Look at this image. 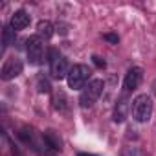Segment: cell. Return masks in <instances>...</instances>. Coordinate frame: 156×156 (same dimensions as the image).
<instances>
[{
	"mask_svg": "<svg viewBox=\"0 0 156 156\" xmlns=\"http://www.w3.org/2000/svg\"><path fill=\"white\" fill-rule=\"evenodd\" d=\"M44 143H46L50 149H53V151H61V149H62V147H61V140H59V136H57L53 130L44 132Z\"/></svg>",
	"mask_w": 156,
	"mask_h": 156,
	"instance_id": "7c38bea8",
	"label": "cell"
},
{
	"mask_svg": "<svg viewBox=\"0 0 156 156\" xmlns=\"http://www.w3.org/2000/svg\"><path fill=\"white\" fill-rule=\"evenodd\" d=\"M37 90H39L41 94H48V92L51 90V87H50V81H48V79H44L42 75H41L39 79H37Z\"/></svg>",
	"mask_w": 156,
	"mask_h": 156,
	"instance_id": "4fadbf2b",
	"label": "cell"
},
{
	"mask_svg": "<svg viewBox=\"0 0 156 156\" xmlns=\"http://www.w3.org/2000/svg\"><path fill=\"white\" fill-rule=\"evenodd\" d=\"M37 35L41 39H44V41L51 39V35H53V24L50 20H39V24H37Z\"/></svg>",
	"mask_w": 156,
	"mask_h": 156,
	"instance_id": "30bf717a",
	"label": "cell"
},
{
	"mask_svg": "<svg viewBox=\"0 0 156 156\" xmlns=\"http://www.w3.org/2000/svg\"><path fill=\"white\" fill-rule=\"evenodd\" d=\"M141 79H143V70H141L140 66H132V68L127 72L125 79H123V88H125V92H134V90L140 87Z\"/></svg>",
	"mask_w": 156,
	"mask_h": 156,
	"instance_id": "52a82bcc",
	"label": "cell"
},
{
	"mask_svg": "<svg viewBox=\"0 0 156 156\" xmlns=\"http://www.w3.org/2000/svg\"><path fill=\"white\" fill-rule=\"evenodd\" d=\"M152 110H154V103H152V98L149 94H140L132 99V105H130V112H132V118L134 121L138 123H147L152 116Z\"/></svg>",
	"mask_w": 156,
	"mask_h": 156,
	"instance_id": "6da1fadb",
	"label": "cell"
},
{
	"mask_svg": "<svg viewBox=\"0 0 156 156\" xmlns=\"http://www.w3.org/2000/svg\"><path fill=\"white\" fill-rule=\"evenodd\" d=\"M77 156H96V154H87V152H79Z\"/></svg>",
	"mask_w": 156,
	"mask_h": 156,
	"instance_id": "e0dca14e",
	"label": "cell"
},
{
	"mask_svg": "<svg viewBox=\"0 0 156 156\" xmlns=\"http://www.w3.org/2000/svg\"><path fill=\"white\" fill-rule=\"evenodd\" d=\"M48 62H50V73H51L53 79H59L61 81V79H66V77H68V72H70L68 61L64 59V55L59 50H55V48L50 50Z\"/></svg>",
	"mask_w": 156,
	"mask_h": 156,
	"instance_id": "3957f363",
	"label": "cell"
},
{
	"mask_svg": "<svg viewBox=\"0 0 156 156\" xmlns=\"http://www.w3.org/2000/svg\"><path fill=\"white\" fill-rule=\"evenodd\" d=\"M103 39H105V41H108V42H112V44H118V41H119V39H118V35H112V33H105V35H103Z\"/></svg>",
	"mask_w": 156,
	"mask_h": 156,
	"instance_id": "9a60e30c",
	"label": "cell"
},
{
	"mask_svg": "<svg viewBox=\"0 0 156 156\" xmlns=\"http://www.w3.org/2000/svg\"><path fill=\"white\" fill-rule=\"evenodd\" d=\"M103 88H105L103 79H94V81H90V83L81 90V96H79V105H81V108H90V107L101 98Z\"/></svg>",
	"mask_w": 156,
	"mask_h": 156,
	"instance_id": "277c9868",
	"label": "cell"
},
{
	"mask_svg": "<svg viewBox=\"0 0 156 156\" xmlns=\"http://www.w3.org/2000/svg\"><path fill=\"white\" fill-rule=\"evenodd\" d=\"M92 75V70L87 64H73L68 72L66 77V83L72 90H83L88 85V79Z\"/></svg>",
	"mask_w": 156,
	"mask_h": 156,
	"instance_id": "7a4b0ae2",
	"label": "cell"
},
{
	"mask_svg": "<svg viewBox=\"0 0 156 156\" xmlns=\"http://www.w3.org/2000/svg\"><path fill=\"white\" fill-rule=\"evenodd\" d=\"M129 107H130V105H129V98H127V96H121V98L118 99L116 107H114V116H112L114 123H123V121L127 119Z\"/></svg>",
	"mask_w": 156,
	"mask_h": 156,
	"instance_id": "9c48e42d",
	"label": "cell"
},
{
	"mask_svg": "<svg viewBox=\"0 0 156 156\" xmlns=\"http://www.w3.org/2000/svg\"><path fill=\"white\" fill-rule=\"evenodd\" d=\"M26 53H28V61L30 64L37 66L42 61V53H44V46H42V39L39 35H33L26 41Z\"/></svg>",
	"mask_w": 156,
	"mask_h": 156,
	"instance_id": "5b68a950",
	"label": "cell"
},
{
	"mask_svg": "<svg viewBox=\"0 0 156 156\" xmlns=\"http://www.w3.org/2000/svg\"><path fill=\"white\" fill-rule=\"evenodd\" d=\"M92 62H94L98 68H105V64H107V62H105L101 57H98V55H94V57H92Z\"/></svg>",
	"mask_w": 156,
	"mask_h": 156,
	"instance_id": "2e32d148",
	"label": "cell"
},
{
	"mask_svg": "<svg viewBox=\"0 0 156 156\" xmlns=\"http://www.w3.org/2000/svg\"><path fill=\"white\" fill-rule=\"evenodd\" d=\"M13 42H15V30L8 24L2 31V51H6Z\"/></svg>",
	"mask_w": 156,
	"mask_h": 156,
	"instance_id": "8fae6325",
	"label": "cell"
},
{
	"mask_svg": "<svg viewBox=\"0 0 156 156\" xmlns=\"http://www.w3.org/2000/svg\"><path fill=\"white\" fill-rule=\"evenodd\" d=\"M22 68H24V64H22V61H20L19 57H9V59H6V62L2 64L0 77H2L4 81H11V79H15V77H19V75L22 73Z\"/></svg>",
	"mask_w": 156,
	"mask_h": 156,
	"instance_id": "8992f818",
	"label": "cell"
},
{
	"mask_svg": "<svg viewBox=\"0 0 156 156\" xmlns=\"http://www.w3.org/2000/svg\"><path fill=\"white\" fill-rule=\"evenodd\" d=\"M31 22V17L28 15V11L24 9H19L11 15V20H9V26L15 30V31H20V30H26Z\"/></svg>",
	"mask_w": 156,
	"mask_h": 156,
	"instance_id": "ba28073f",
	"label": "cell"
},
{
	"mask_svg": "<svg viewBox=\"0 0 156 156\" xmlns=\"http://www.w3.org/2000/svg\"><path fill=\"white\" fill-rule=\"evenodd\" d=\"M152 94H154V96H156V81H154V83H152Z\"/></svg>",
	"mask_w": 156,
	"mask_h": 156,
	"instance_id": "ac0fdd59",
	"label": "cell"
},
{
	"mask_svg": "<svg viewBox=\"0 0 156 156\" xmlns=\"http://www.w3.org/2000/svg\"><path fill=\"white\" fill-rule=\"evenodd\" d=\"M64 101H66V96H64L62 92H59L57 98H55V108H57V110H64V108H66V103H64Z\"/></svg>",
	"mask_w": 156,
	"mask_h": 156,
	"instance_id": "5bb4252c",
	"label": "cell"
}]
</instances>
